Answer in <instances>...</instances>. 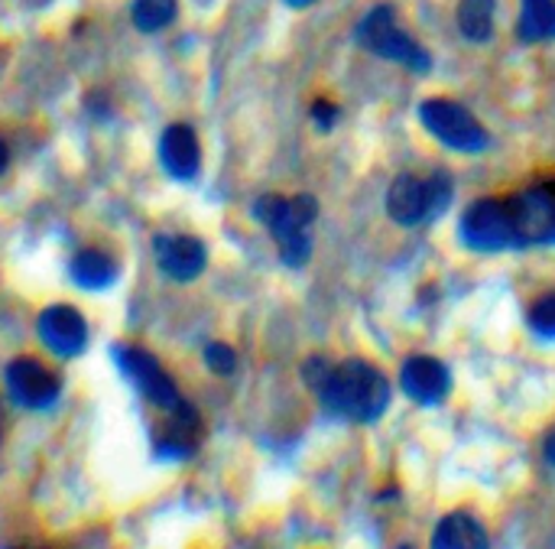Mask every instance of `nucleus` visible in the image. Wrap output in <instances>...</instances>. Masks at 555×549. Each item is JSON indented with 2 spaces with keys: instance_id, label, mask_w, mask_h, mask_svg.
Masks as SVG:
<instances>
[{
  "instance_id": "f257e3e1",
  "label": "nucleus",
  "mask_w": 555,
  "mask_h": 549,
  "mask_svg": "<svg viewBox=\"0 0 555 549\" xmlns=\"http://www.w3.org/2000/svg\"><path fill=\"white\" fill-rule=\"evenodd\" d=\"M322 407L348 423H374L390 407V384L387 378L367 361H341L332 365L325 381L315 387Z\"/></svg>"
},
{
  "instance_id": "f03ea898",
  "label": "nucleus",
  "mask_w": 555,
  "mask_h": 549,
  "mask_svg": "<svg viewBox=\"0 0 555 549\" xmlns=\"http://www.w3.org/2000/svg\"><path fill=\"white\" fill-rule=\"evenodd\" d=\"M254 215L276 238V247H280V257H283L286 267L299 270V267L309 264V257H312V225L319 218L315 195L302 192V195L283 199V195L267 192V195L257 199Z\"/></svg>"
},
{
  "instance_id": "7ed1b4c3",
  "label": "nucleus",
  "mask_w": 555,
  "mask_h": 549,
  "mask_svg": "<svg viewBox=\"0 0 555 549\" xmlns=\"http://www.w3.org/2000/svg\"><path fill=\"white\" fill-rule=\"evenodd\" d=\"M449 202H452V176L446 169H436L433 176L400 173L387 192V212L403 228L436 221L449 208Z\"/></svg>"
},
{
  "instance_id": "20e7f679",
  "label": "nucleus",
  "mask_w": 555,
  "mask_h": 549,
  "mask_svg": "<svg viewBox=\"0 0 555 549\" xmlns=\"http://www.w3.org/2000/svg\"><path fill=\"white\" fill-rule=\"evenodd\" d=\"M354 42L387 62H397V65H406L410 72L416 75H426L433 68V59L429 52L406 33L397 26V16H393V7L390 3H377L364 13V20L354 26Z\"/></svg>"
},
{
  "instance_id": "39448f33",
  "label": "nucleus",
  "mask_w": 555,
  "mask_h": 549,
  "mask_svg": "<svg viewBox=\"0 0 555 549\" xmlns=\"http://www.w3.org/2000/svg\"><path fill=\"white\" fill-rule=\"evenodd\" d=\"M420 120L423 127L446 146L459 150V153H481L491 146V133L488 127L459 101L449 98H429L420 104Z\"/></svg>"
},
{
  "instance_id": "423d86ee",
  "label": "nucleus",
  "mask_w": 555,
  "mask_h": 549,
  "mask_svg": "<svg viewBox=\"0 0 555 549\" xmlns=\"http://www.w3.org/2000/svg\"><path fill=\"white\" fill-rule=\"evenodd\" d=\"M517 247L555 244V182H533L530 189L507 195Z\"/></svg>"
},
{
  "instance_id": "0eeeda50",
  "label": "nucleus",
  "mask_w": 555,
  "mask_h": 549,
  "mask_svg": "<svg viewBox=\"0 0 555 549\" xmlns=\"http://www.w3.org/2000/svg\"><path fill=\"white\" fill-rule=\"evenodd\" d=\"M462 241L472 251H485V254L517 247L507 199H478V202H472L468 212L462 215Z\"/></svg>"
},
{
  "instance_id": "6e6552de",
  "label": "nucleus",
  "mask_w": 555,
  "mask_h": 549,
  "mask_svg": "<svg viewBox=\"0 0 555 549\" xmlns=\"http://www.w3.org/2000/svg\"><path fill=\"white\" fill-rule=\"evenodd\" d=\"M117 361L124 368V374L137 384V391L163 413L176 410L182 404V394L176 387V381L163 371V365L143 352V348H117Z\"/></svg>"
},
{
  "instance_id": "1a4fd4ad",
  "label": "nucleus",
  "mask_w": 555,
  "mask_h": 549,
  "mask_svg": "<svg viewBox=\"0 0 555 549\" xmlns=\"http://www.w3.org/2000/svg\"><path fill=\"white\" fill-rule=\"evenodd\" d=\"M7 391L26 410H46L62 394V378L39 358H13L7 365Z\"/></svg>"
},
{
  "instance_id": "9d476101",
  "label": "nucleus",
  "mask_w": 555,
  "mask_h": 549,
  "mask_svg": "<svg viewBox=\"0 0 555 549\" xmlns=\"http://www.w3.org/2000/svg\"><path fill=\"white\" fill-rule=\"evenodd\" d=\"M39 339L42 345L59 355V358H75L85 342H88V325H85V316L75 309V306H49L42 309L39 316Z\"/></svg>"
},
{
  "instance_id": "9b49d317",
  "label": "nucleus",
  "mask_w": 555,
  "mask_h": 549,
  "mask_svg": "<svg viewBox=\"0 0 555 549\" xmlns=\"http://www.w3.org/2000/svg\"><path fill=\"white\" fill-rule=\"evenodd\" d=\"M153 254H156L159 270L166 277L179 280V283L195 280L208 264L205 244L198 238H192V234H156L153 238Z\"/></svg>"
},
{
  "instance_id": "f8f14e48",
  "label": "nucleus",
  "mask_w": 555,
  "mask_h": 549,
  "mask_svg": "<svg viewBox=\"0 0 555 549\" xmlns=\"http://www.w3.org/2000/svg\"><path fill=\"white\" fill-rule=\"evenodd\" d=\"M400 387L403 394L420 404V407H436L449 397L452 391V374L442 361L429 358V355H416L403 365L400 371Z\"/></svg>"
},
{
  "instance_id": "ddd939ff",
  "label": "nucleus",
  "mask_w": 555,
  "mask_h": 549,
  "mask_svg": "<svg viewBox=\"0 0 555 549\" xmlns=\"http://www.w3.org/2000/svg\"><path fill=\"white\" fill-rule=\"evenodd\" d=\"M159 159H163V166H166L169 176L192 179L198 173V163H202V150H198L195 130L189 124L166 127V133L159 140Z\"/></svg>"
},
{
  "instance_id": "4468645a",
  "label": "nucleus",
  "mask_w": 555,
  "mask_h": 549,
  "mask_svg": "<svg viewBox=\"0 0 555 549\" xmlns=\"http://www.w3.org/2000/svg\"><path fill=\"white\" fill-rule=\"evenodd\" d=\"M198 439H202V420H198V410L192 404H179L176 410H169V423H166V433L159 436V452L166 456H192L198 449Z\"/></svg>"
},
{
  "instance_id": "2eb2a0df",
  "label": "nucleus",
  "mask_w": 555,
  "mask_h": 549,
  "mask_svg": "<svg viewBox=\"0 0 555 549\" xmlns=\"http://www.w3.org/2000/svg\"><path fill=\"white\" fill-rule=\"evenodd\" d=\"M433 547L436 549L488 547V534H485V527H481L472 514H449V518H442V524L436 527Z\"/></svg>"
},
{
  "instance_id": "dca6fc26",
  "label": "nucleus",
  "mask_w": 555,
  "mask_h": 549,
  "mask_svg": "<svg viewBox=\"0 0 555 549\" xmlns=\"http://www.w3.org/2000/svg\"><path fill=\"white\" fill-rule=\"evenodd\" d=\"M117 277V264L114 257H107L98 247H85L75 260H72V280L85 290H104L111 286Z\"/></svg>"
},
{
  "instance_id": "f3484780",
  "label": "nucleus",
  "mask_w": 555,
  "mask_h": 549,
  "mask_svg": "<svg viewBox=\"0 0 555 549\" xmlns=\"http://www.w3.org/2000/svg\"><path fill=\"white\" fill-rule=\"evenodd\" d=\"M517 33L524 42L555 39V0H520Z\"/></svg>"
},
{
  "instance_id": "a211bd4d",
  "label": "nucleus",
  "mask_w": 555,
  "mask_h": 549,
  "mask_svg": "<svg viewBox=\"0 0 555 549\" xmlns=\"http://www.w3.org/2000/svg\"><path fill=\"white\" fill-rule=\"evenodd\" d=\"M498 0H459V29L472 42H488L494 36Z\"/></svg>"
},
{
  "instance_id": "6ab92c4d",
  "label": "nucleus",
  "mask_w": 555,
  "mask_h": 549,
  "mask_svg": "<svg viewBox=\"0 0 555 549\" xmlns=\"http://www.w3.org/2000/svg\"><path fill=\"white\" fill-rule=\"evenodd\" d=\"M176 13H179V0H133V7H130L133 26L143 33L166 29L176 20Z\"/></svg>"
},
{
  "instance_id": "aec40b11",
  "label": "nucleus",
  "mask_w": 555,
  "mask_h": 549,
  "mask_svg": "<svg viewBox=\"0 0 555 549\" xmlns=\"http://www.w3.org/2000/svg\"><path fill=\"white\" fill-rule=\"evenodd\" d=\"M530 329L543 339H555V293H546L530 309Z\"/></svg>"
},
{
  "instance_id": "412c9836",
  "label": "nucleus",
  "mask_w": 555,
  "mask_h": 549,
  "mask_svg": "<svg viewBox=\"0 0 555 549\" xmlns=\"http://www.w3.org/2000/svg\"><path fill=\"white\" fill-rule=\"evenodd\" d=\"M205 365H208L215 374L228 378V374H234V368H237V355H234V348H231V345L215 342V345H208V348H205Z\"/></svg>"
},
{
  "instance_id": "4be33fe9",
  "label": "nucleus",
  "mask_w": 555,
  "mask_h": 549,
  "mask_svg": "<svg viewBox=\"0 0 555 549\" xmlns=\"http://www.w3.org/2000/svg\"><path fill=\"white\" fill-rule=\"evenodd\" d=\"M332 120H335V107H332L328 101H319V104H315V124H319L322 130H328Z\"/></svg>"
},
{
  "instance_id": "5701e85b",
  "label": "nucleus",
  "mask_w": 555,
  "mask_h": 549,
  "mask_svg": "<svg viewBox=\"0 0 555 549\" xmlns=\"http://www.w3.org/2000/svg\"><path fill=\"white\" fill-rule=\"evenodd\" d=\"M543 456H546L550 465H555V430L546 436V443H543Z\"/></svg>"
},
{
  "instance_id": "b1692460",
  "label": "nucleus",
  "mask_w": 555,
  "mask_h": 549,
  "mask_svg": "<svg viewBox=\"0 0 555 549\" xmlns=\"http://www.w3.org/2000/svg\"><path fill=\"white\" fill-rule=\"evenodd\" d=\"M7 159H10V150H7V143L0 140V173L7 169Z\"/></svg>"
},
{
  "instance_id": "393cba45",
  "label": "nucleus",
  "mask_w": 555,
  "mask_h": 549,
  "mask_svg": "<svg viewBox=\"0 0 555 549\" xmlns=\"http://www.w3.org/2000/svg\"><path fill=\"white\" fill-rule=\"evenodd\" d=\"M289 7H309V3H315V0H286Z\"/></svg>"
},
{
  "instance_id": "a878e982",
  "label": "nucleus",
  "mask_w": 555,
  "mask_h": 549,
  "mask_svg": "<svg viewBox=\"0 0 555 549\" xmlns=\"http://www.w3.org/2000/svg\"><path fill=\"white\" fill-rule=\"evenodd\" d=\"M0 426H3V413H0Z\"/></svg>"
}]
</instances>
